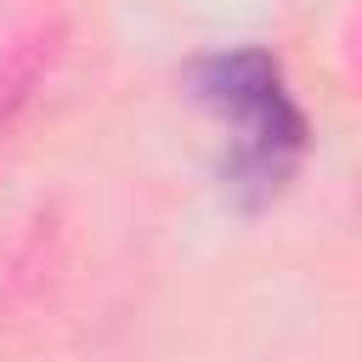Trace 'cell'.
I'll return each instance as SVG.
<instances>
[{
    "mask_svg": "<svg viewBox=\"0 0 362 362\" xmlns=\"http://www.w3.org/2000/svg\"><path fill=\"white\" fill-rule=\"evenodd\" d=\"M204 102L238 130L232 170L277 187V175L288 170V158L300 147V113L288 107L283 85H277V68L260 51L221 57V62L204 68Z\"/></svg>",
    "mask_w": 362,
    "mask_h": 362,
    "instance_id": "6da1fadb",
    "label": "cell"
}]
</instances>
